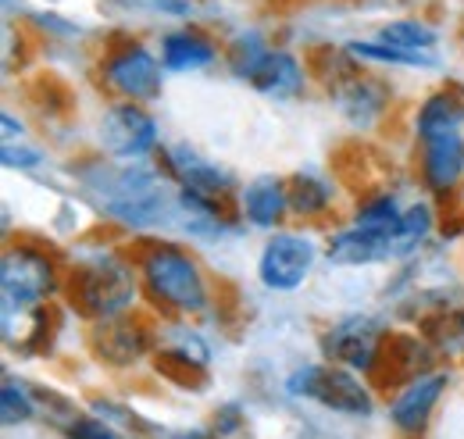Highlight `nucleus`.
Wrapping results in <instances>:
<instances>
[{
	"mask_svg": "<svg viewBox=\"0 0 464 439\" xmlns=\"http://www.w3.org/2000/svg\"><path fill=\"white\" fill-rule=\"evenodd\" d=\"M418 182L432 200H450L464 186V132L418 143Z\"/></svg>",
	"mask_w": 464,
	"mask_h": 439,
	"instance_id": "15",
	"label": "nucleus"
},
{
	"mask_svg": "<svg viewBox=\"0 0 464 439\" xmlns=\"http://www.w3.org/2000/svg\"><path fill=\"white\" fill-rule=\"evenodd\" d=\"M390 336L393 332L386 329L379 318L353 311V315H343V318L329 322L322 329V336H318V346H322L329 365H340V368L357 372V376L368 379V376H379Z\"/></svg>",
	"mask_w": 464,
	"mask_h": 439,
	"instance_id": "9",
	"label": "nucleus"
},
{
	"mask_svg": "<svg viewBox=\"0 0 464 439\" xmlns=\"http://www.w3.org/2000/svg\"><path fill=\"white\" fill-rule=\"evenodd\" d=\"M79 182L104 219L140 239L175 229V186L154 161H108L97 154L79 171Z\"/></svg>",
	"mask_w": 464,
	"mask_h": 439,
	"instance_id": "1",
	"label": "nucleus"
},
{
	"mask_svg": "<svg viewBox=\"0 0 464 439\" xmlns=\"http://www.w3.org/2000/svg\"><path fill=\"white\" fill-rule=\"evenodd\" d=\"M272 47L276 44L268 40L265 29L239 25V29H232L229 36H222V64H226V72H229L232 79L250 83L257 75V68L265 64V57L272 54Z\"/></svg>",
	"mask_w": 464,
	"mask_h": 439,
	"instance_id": "22",
	"label": "nucleus"
},
{
	"mask_svg": "<svg viewBox=\"0 0 464 439\" xmlns=\"http://www.w3.org/2000/svg\"><path fill=\"white\" fill-rule=\"evenodd\" d=\"M64 272L58 258L29 239H11L0 258V293L4 311H36L51 307V300L64 293Z\"/></svg>",
	"mask_w": 464,
	"mask_h": 439,
	"instance_id": "5",
	"label": "nucleus"
},
{
	"mask_svg": "<svg viewBox=\"0 0 464 439\" xmlns=\"http://www.w3.org/2000/svg\"><path fill=\"white\" fill-rule=\"evenodd\" d=\"M329 101L336 104V111L343 114L347 125H353V129H375L386 118L393 93H390V86L379 75H372V72H364L357 64V68H350L340 79L329 83Z\"/></svg>",
	"mask_w": 464,
	"mask_h": 439,
	"instance_id": "13",
	"label": "nucleus"
},
{
	"mask_svg": "<svg viewBox=\"0 0 464 439\" xmlns=\"http://www.w3.org/2000/svg\"><path fill=\"white\" fill-rule=\"evenodd\" d=\"M290 179V211L296 221H318L333 215L336 208V182L325 171L300 168L286 175Z\"/></svg>",
	"mask_w": 464,
	"mask_h": 439,
	"instance_id": "21",
	"label": "nucleus"
},
{
	"mask_svg": "<svg viewBox=\"0 0 464 439\" xmlns=\"http://www.w3.org/2000/svg\"><path fill=\"white\" fill-rule=\"evenodd\" d=\"M325 261L333 268L393 265V232H372L347 221L325 236Z\"/></svg>",
	"mask_w": 464,
	"mask_h": 439,
	"instance_id": "17",
	"label": "nucleus"
},
{
	"mask_svg": "<svg viewBox=\"0 0 464 439\" xmlns=\"http://www.w3.org/2000/svg\"><path fill=\"white\" fill-rule=\"evenodd\" d=\"M458 47H461V54H464V25H461V33H458Z\"/></svg>",
	"mask_w": 464,
	"mask_h": 439,
	"instance_id": "34",
	"label": "nucleus"
},
{
	"mask_svg": "<svg viewBox=\"0 0 464 439\" xmlns=\"http://www.w3.org/2000/svg\"><path fill=\"white\" fill-rule=\"evenodd\" d=\"M97 154L108 161H154L161 143V122L147 104L108 101L97 114Z\"/></svg>",
	"mask_w": 464,
	"mask_h": 439,
	"instance_id": "7",
	"label": "nucleus"
},
{
	"mask_svg": "<svg viewBox=\"0 0 464 439\" xmlns=\"http://www.w3.org/2000/svg\"><path fill=\"white\" fill-rule=\"evenodd\" d=\"M375 40L390 44V47H401L411 54H440V44H443V33L432 18L425 15H397V18H386L375 33Z\"/></svg>",
	"mask_w": 464,
	"mask_h": 439,
	"instance_id": "23",
	"label": "nucleus"
},
{
	"mask_svg": "<svg viewBox=\"0 0 464 439\" xmlns=\"http://www.w3.org/2000/svg\"><path fill=\"white\" fill-rule=\"evenodd\" d=\"M132 265L140 272L143 300L165 318L189 322L211 311V275L186 243L169 236H143L132 247Z\"/></svg>",
	"mask_w": 464,
	"mask_h": 439,
	"instance_id": "2",
	"label": "nucleus"
},
{
	"mask_svg": "<svg viewBox=\"0 0 464 439\" xmlns=\"http://www.w3.org/2000/svg\"><path fill=\"white\" fill-rule=\"evenodd\" d=\"M407 204L393 193V190H368L357 197L353 211H350V225L372 229V232H397L404 221Z\"/></svg>",
	"mask_w": 464,
	"mask_h": 439,
	"instance_id": "26",
	"label": "nucleus"
},
{
	"mask_svg": "<svg viewBox=\"0 0 464 439\" xmlns=\"http://www.w3.org/2000/svg\"><path fill=\"white\" fill-rule=\"evenodd\" d=\"M29 140V129L22 118H14V111H4V143H18Z\"/></svg>",
	"mask_w": 464,
	"mask_h": 439,
	"instance_id": "31",
	"label": "nucleus"
},
{
	"mask_svg": "<svg viewBox=\"0 0 464 439\" xmlns=\"http://www.w3.org/2000/svg\"><path fill=\"white\" fill-rule=\"evenodd\" d=\"M286 393L300 400H314L336 415H353V418H368L375 411V393L368 389L364 376L329 365V361L293 368L286 376Z\"/></svg>",
	"mask_w": 464,
	"mask_h": 439,
	"instance_id": "8",
	"label": "nucleus"
},
{
	"mask_svg": "<svg viewBox=\"0 0 464 439\" xmlns=\"http://www.w3.org/2000/svg\"><path fill=\"white\" fill-rule=\"evenodd\" d=\"M68 439H118V433L111 425H104L101 418L75 415V418L68 422Z\"/></svg>",
	"mask_w": 464,
	"mask_h": 439,
	"instance_id": "30",
	"label": "nucleus"
},
{
	"mask_svg": "<svg viewBox=\"0 0 464 439\" xmlns=\"http://www.w3.org/2000/svg\"><path fill=\"white\" fill-rule=\"evenodd\" d=\"M454 332H458V339L464 343V307L458 311V315H454Z\"/></svg>",
	"mask_w": 464,
	"mask_h": 439,
	"instance_id": "33",
	"label": "nucleus"
},
{
	"mask_svg": "<svg viewBox=\"0 0 464 439\" xmlns=\"http://www.w3.org/2000/svg\"><path fill=\"white\" fill-rule=\"evenodd\" d=\"M436 229H440V211H436V204H432V200H411L401 229L393 232V265L418 258V254L429 247V239L436 236Z\"/></svg>",
	"mask_w": 464,
	"mask_h": 439,
	"instance_id": "24",
	"label": "nucleus"
},
{
	"mask_svg": "<svg viewBox=\"0 0 464 439\" xmlns=\"http://www.w3.org/2000/svg\"><path fill=\"white\" fill-rule=\"evenodd\" d=\"M90 343H93V354L104 365L129 368V365L158 354V329L132 311V315H121L111 322H97L90 329Z\"/></svg>",
	"mask_w": 464,
	"mask_h": 439,
	"instance_id": "14",
	"label": "nucleus"
},
{
	"mask_svg": "<svg viewBox=\"0 0 464 439\" xmlns=\"http://www.w3.org/2000/svg\"><path fill=\"white\" fill-rule=\"evenodd\" d=\"M447 385H450V372H443V368H432V372H421V376L407 379L404 385H397V393L390 400V422L407 436H418L429 425V418H432L436 404L443 400Z\"/></svg>",
	"mask_w": 464,
	"mask_h": 439,
	"instance_id": "16",
	"label": "nucleus"
},
{
	"mask_svg": "<svg viewBox=\"0 0 464 439\" xmlns=\"http://www.w3.org/2000/svg\"><path fill=\"white\" fill-rule=\"evenodd\" d=\"M158 54L169 75H200L222 64V36L200 22H175L158 33Z\"/></svg>",
	"mask_w": 464,
	"mask_h": 439,
	"instance_id": "11",
	"label": "nucleus"
},
{
	"mask_svg": "<svg viewBox=\"0 0 464 439\" xmlns=\"http://www.w3.org/2000/svg\"><path fill=\"white\" fill-rule=\"evenodd\" d=\"M93 79L108 93V101H129L154 108L165 93V64L158 54V44H150L140 33H115L101 44L93 57Z\"/></svg>",
	"mask_w": 464,
	"mask_h": 439,
	"instance_id": "4",
	"label": "nucleus"
},
{
	"mask_svg": "<svg viewBox=\"0 0 464 439\" xmlns=\"http://www.w3.org/2000/svg\"><path fill=\"white\" fill-rule=\"evenodd\" d=\"M0 418H4V425H22V422H29L33 415H36V404H33V396H29V389L18 383V379H4L0 385Z\"/></svg>",
	"mask_w": 464,
	"mask_h": 439,
	"instance_id": "28",
	"label": "nucleus"
},
{
	"mask_svg": "<svg viewBox=\"0 0 464 439\" xmlns=\"http://www.w3.org/2000/svg\"><path fill=\"white\" fill-rule=\"evenodd\" d=\"M343 51H347L361 68H404V72H425V68H436V64H440V54H411V51L390 47V44H382V40H375V36L347 40Z\"/></svg>",
	"mask_w": 464,
	"mask_h": 439,
	"instance_id": "25",
	"label": "nucleus"
},
{
	"mask_svg": "<svg viewBox=\"0 0 464 439\" xmlns=\"http://www.w3.org/2000/svg\"><path fill=\"white\" fill-rule=\"evenodd\" d=\"M61 297L90 326L132 315L143 300V286H140V272L132 265V250L93 247L90 254L72 261V268L64 272Z\"/></svg>",
	"mask_w": 464,
	"mask_h": 439,
	"instance_id": "3",
	"label": "nucleus"
},
{
	"mask_svg": "<svg viewBox=\"0 0 464 439\" xmlns=\"http://www.w3.org/2000/svg\"><path fill=\"white\" fill-rule=\"evenodd\" d=\"M211 343L182 318H169L158 329V365L179 368L182 376H204L211 368Z\"/></svg>",
	"mask_w": 464,
	"mask_h": 439,
	"instance_id": "20",
	"label": "nucleus"
},
{
	"mask_svg": "<svg viewBox=\"0 0 464 439\" xmlns=\"http://www.w3.org/2000/svg\"><path fill=\"white\" fill-rule=\"evenodd\" d=\"M232 208H236V215L246 229H257L265 236L276 232V229H286V221L293 219L290 179L276 175V171L250 175L246 182H239V190L232 197Z\"/></svg>",
	"mask_w": 464,
	"mask_h": 439,
	"instance_id": "12",
	"label": "nucleus"
},
{
	"mask_svg": "<svg viewBox=\"0 0 464 439\" xmlns=\"http://www.w3.org/2000/svg\"><path fill=\"white\" fill-rule=\"evenodd\" d=\"M257 97H268V101H300L311 86V64L296 54L293 47L276 44L272 54L265 57V64L257 68V75L246 83Z\"/></svg>",
	"mask_w": 464,
	"mask_h": 439,
	"instance_id": "19",
	"label": "nucleus"
},
{
	"mask_svg": "<svg viewBox=\"0 0 464 439\" xmlns=\"http://www.w3.org/2000/svg\"><path fill=\"white\" fill-rule=\"evenodd\" d=\"M464 132V86L447 83L429 90L411 114V136L414 143L443 140V136H461Z\"/></svg>",
	"mask_w": 464,
	"mask_h": 439,
	"instance_id": "18",
	"label": "nucleus"
},
{
	"mask_svg": "<svg viewBox=\"0 0 464 439\" xmlns=\"http://www.w3.org/2000/svg\"><path fill=\"white\" fill-rule=\"evenodd\" d=\"M154 165L161 168V175L175 190H189V193H204V197H218V200H232L239 190L229 168L208 158V154H200L189 143H165L158 151Z\"/></svg>",
	"mask_w": 464,
	"mask_h": 439,
	"instance_id": "10",
	"label": "nucleus"
},
{
	"mask_svg": "<svg viewBox=\"0 0 464 439\" xmlns=\"http://www.w3.org/2000/svg\"><path fill=\"white\" fill-rule=\"evenodd\" d=\"M22 25L33 29L40 40H58V44H79L86 36V25L58 7H33Z\"/></svg>",
	"mask_w": 464,
	"mask_h": 439,
	"instance_id": "27",
	"label": "nucleus"
},
{
	"mask_svg": "<svg viewBox=\"0 0 464 439\" xmlns=\"http://www.w3.org/2000/svg\"><path fill=\"white\" fill-rule=\"evenodd\" d=\"M0 165L11 168V171H36V168L47 165V154H44V147H36L29 140H18V143L0 147Z\"/></svg>",
	"mask_w": 464,
	"mask_h": 439,
	"instance_id": "29",
	"label": "nucleus"
},
{
	"mask_svg": "<svg viewBox=\"0 0 464 439\" xmlns=\"http://www.w3.org/2000/svg\"><path fill=\"white\" fill-rule=\"evenodd\" d=\"M322 258H325V247L314 239V232L286 225V229H276L265 236L257 261H254V275H257L261 289L290 297L311 282Z\"/></svg>",
	"mask_w": 464,
	"mask_h": 439,
	"instance_id": "6",
	"label": "nucleus"
},
{
	"mask_svg": "<svg viewBox=\"0 0 464 439\" xmlns=\"http://www.w3.org/2000/svg\"><path fill=\"white\" fill-rule=\"evenodd\" d=\"M175 439H218V436H211V433H204V429H193V433H182V436H175Z\"/></svg>",
	"mask_w": 464,
	"mask_h": 439,
	"instance_id": "32",
	"label": "nucleus"
}]
</instances>
